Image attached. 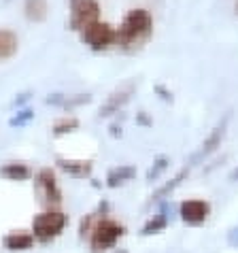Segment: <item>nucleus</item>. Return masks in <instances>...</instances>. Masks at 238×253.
Wrapping results in <instances>:
<instances>
[{"mask_svg":"<svg viewBox=\"0 0 238 253\" xmlns=\"http://www.w3.org/2000/svg\"><path fill=\"white\" fill-rule=\"evenodd\" d=\"M19 51V37L11 28H0V62L11 60Z\"/></svg>","mask_w":238,"mask_h":253,"instance_id":"f8f14e48","label":"nucleus"},{"mask_svg":"<svg viewBox=\"0 0 238 253\" xmlns=\"http://www.w3.org/2000/svg\"><path fill=\"white\" fill-rule=\"evenodd\" d=\"M228 245L230 247H234V249L238 247V226L228 232Z\"/></svg>","mask_w":238,"mask_h":253,"instance_id":"b1692460","label":"nucleus"},{"mask_svg":"<svg viewBox=\"0 0 238 253\" xmlns=\"http://www.w3.org/2000/svg\"><path fill=\"white\" fill-rule=\"evenodd\" d=\"M156 92L159 94V98H162V100L172 102V92H168V89H166L164 85H156Z\"/></svg>","mask_w":238,"mask_h":253,"instance_id":"a878e982","label":"nucleus"},{"mask_svg":"<svg viewBox=\"0 0 238 253\" xmlns=\"http://www.w3.org/2000/svg\"><path fill=\"white\" fill-rule=\"evenodd\" d=\"M92 102V94H71V96H64V102H62V109L71 111L77 107H83V104H89Z\"/></svg>","mask_w":238,"mask_h":253,"instance_id":"412c9836","label":"nucleus"},{"mask_svg":"<svg viewBox=\"0 0 238 253\" xmlns=\"http://www.w3.org/2000/svg\"><path fill=\"white\" fill-rule=\"evenodd\" d=\"M49 15V0H24V17L30 24H43Z\"/></svg>","mask_w":238,"mask_h":253,"instance_id":"9b49d317","label":"nucleus"},{"mask_svg":"<svg viewBox=\"0 0 238 253\" xmlns=\"http://www.w3.org/2000/svg\"><path fill=\"white\" fill-rule=\"evenodd\" d=\"M32 119H34V111L30 107H24V109H19L17 113L9 119V126H11V128H24V126H28Z\"/></svg>","mask_w":238,"mask_h":253,"instance_id":"aec40b11","label":"nucleus"},{"mask_svg":"<svg viewBox=\"0 0 238 253\" xmlns=\"http://www.w3.org/2000/svg\"><path fill=\"white\" fill-rule=\"evenodd\" d=\"M111 136H113V138H119V136H121V126H117V124L111 126Z\"/></svg>","mask_w":238,"mask_h":253,"instance_id":"bb28decb","label":"nucleus"},{"mask_svg":"<svg viewBox=\"0 0 238 253\" xmlns=\"http://www.w3.org/2000/svg\"><path fill=\"white\" fill-rule=\"evenodd\" d=\"M187 174H190V166L181 168V170H179L177 174H174V177H172L170 181H168V183H164L162 187H158L156 192L151 194V200H149V202H158V205H159L162 200H168V198H170V194L174 192V189H177V187H179V185L187 179Z\"/></svg>","mask_w":238,"mask_h":253,"instance_id":"9d476101","label":"nucleus"},{"mask_svg":"<svg viewBox=\"0 0 238 253\" xmlns=\"http://www.w3.org/2000/svg\"><path fill=\"white\" fill-rule=\"evenodd\" d=\"M37 189L40 194V198L49 205H60L62 202V192L58 187V181H55V174L51 168H43L39 174H37Z\"/></svg>","mask_w":238,"mask_h":253,"instance_id":"1a4fd4ad","label":"nucleus"},{"mask_svg":"<svg viewBox=\"0 0 238 253\" xmlns=\"http://www.w3.org/2000/svg\"><path fill=\"white\" fill-rule=\"evenodd\" d=\"M230 119H232V111H228L226 115H223L219 122L215 124V128L208 132V136L202 140V145H200V149L194 153V156L190 158V168L192 166H196V164H200L202 160H206L211 153H215L217 149L221 147V143H223V138H226V134H228V126H230Z\"/></svg>","mask_w":238,"mask_h":253,"instance_id":"423d86ee","label":"nucleus"},{"mask_svg":"<svg viewBox=\"0 0 238 253\" xmlns=\"http://www.w3.org/2000/svg\"><path fill=\"white\" fill-rule=\"evenodd\" d=\"M136 122L141 124V126H145V128H149V126H153V122H151V117L145 113V111H141V113H136Z\"/></svg>","mask_w":238,"mask_h":253,"instance_id":"393cba45","label":"nucleus"},{"mask_svg":"<svg viewBox=\"0 0 238 253\" xmlns=\"http://www.w3.org/2000/svg\"><path fill=\"white\" fill-rule=\"evenodd\" d=\"M34 241L37 238L30 232H11V234H6L2 238V245L9 251H28V249H32Z\"/></svg>","mask_w":238,"mask_h":253,"instance_id":"2eb2a0df","label":"nucleus"},{"mask_svg":"<svg viewBox=\"0 0 238 253\" xmlns=\"http://www.w3.org/2000/svg\"><path fill=\"white\" fill-rule=\"evenodd\" d=\"M136 94V83L134 81H125L121 83L119 87H115L113 92L107 96V100L100 104V109H98V117H111L119 113L125 104L132 100V96Z\"/></svg>","mask_w":238,"mask_h":253,"instance_id":"0eeeda50","label":"nucleus"},{"mask_svg":"<svg viewBox=\"0 0 238 253\" xmlns=\"http://www.w3.org/2000/svg\"><path fill=\"white\" fill-rule=\"evenodd\" d=\"M4 2H11V0H4Z\"/></svg>","mask_w":238,"mask_h":253,"instance_id":"7c9ffc66","label":"nucleus"},{"mask_svg":"<svg viewBox=\"0 0 238 253\" xmlns=\"http://www.w3.org/2000/svg\"><path fill=\"white\" fill-rule=\"evenodd\" d=\"M0 177L9 179V181H26L32 177V170H30V166L19 164V162H9V164H4L0 168Z\"/></svg>","mask_w":238,"mask_h":253,"instance_id":"dca6fc26","label":"nucleus"},{"mask_svg":"<svg viewBox=\"0 0 238 253\" xmlns=\"http://www.w3.org/2000/svg\"><path fill=\"white\" fill-rule=\"evenodd\" d=\"M96 219H98L96 215H87L85 219L81 221V230H79V232H81V236H85V234H89V232H92V228H94Z\"/></svg>","mask_w":238,"mask_h":253,"instance_id":"4be33fe9","label":"nucleus"},{"mask_svg":"<svg viewBox=\"0 0 238 253\" xmlns=\"http://www.w3.org/2000/svg\"><path fill=\"white\" fill-rule=\"evenodd\" d=\"M136 177V166L132 164H119L115 168H111L109 174H107V187H121L125 185L128 181H132Z\"/></svg>","mask_w":238,"mask_h":253,"instance_id":"4468645a","label":"nucleus"},{"mask_svg":"<svg viewBox=\"0 0 238 253\" xmlns=\"http://www.w3.org/2000/svg\"><path fill=\"white\" fill-rule=\"evenodd\" d=\"M230 181H238V168H234V170L230 172Z\"/></svg>","mask_w":238,"mask_h":253,"instance_id":"cd10ccee","label":"nucleus"},{"mask_svg":"<svg viewBox=\"0 0 238 253\" xmlns=\"http://www.w3.org/2000/svg\"><path fill=\"white\" fill-rule=\"evenodd\" d=\"M123 226L117 223L115 219H109V217H102V219H96L92 232H89V245H92L94 253H104L109 249H113L117 241L123 236Z\"/></svg>","mask_w":238,"mask_h":253,"instance_id":"7ed1b4c3","label":"nucleus"},{"mask_svg":"<svg viewBox=\"0 0 238 253\" xmlns=\"http://www.w3.org/2000/svg\"><path fill=\"white\" fill-rule=\"evenodd\" d=\"M30 98H32V92H22V94H17V98L11 102V107H17V109H19V107H24V104L30 100Z\"/></svg>","mask_w":238,"mask_h":253,"instance_id":"5701e85b","label":"nucleus"},{"mask_svg":"<svg viewBox=\"0 0 238 253\" xmlns=\"http://www.w3.org/2000/svg\"><path fill=\"white\" fill-rule=\"evenodd\" d=\"M66 223L68 215H64L62 211H45L32 219V234L39 243H49L64 232Z\"/></svg>","mask_w":238,"mask_h":253,"instance_id":"20e7f679","label":"nucleus"},{"mask_svg":"<svg viewBox=\"0 0 238 253\" xmlns=\"http://www.w3.org/2000/svg\"><path fill=\"white\" fill-rule=\"evenodd\" d=\"M77 128H79V119L73 115H66L53 124V136H64L68 132H75Z\"/></svg>","mask_w":238,"mask_h":253,"instance_id":"a211bd4d","label":"nucleus"},{"mask_svg":"<svg viewBox=\"0 0 238 253\" xmlns=\"http://www.w3.org/2000/svg\"><path fill=\"white\" fill-rule=\"evenodd\" d=\"M234 13L238 15V0H234Z\"/></svg>","mask_w":238,"mask_h":253,"instance_id":"c85d7f7f","label":"nucleus"},{"mask_svg":"<svg viewBox=\"0 0 238 253\" xmlns=\"http://www.w3.org/2000/svg\"><path fill=\"white\" fill-rule=\"evenodd\" d=\"M168 223H170V217H168L166 213H156L153 217H149V219L145 221V226L141 228V236H151V234H159V232H164L168 228Z\"/></svg>","mask_w":238,"mask_h":253,"instance_id":"f3484780","label":"nucleus"},{"mask_svg":"<svg viewBox=\"0 0 238 253\" xmlns=\"http://www.w3.org/2000/svg\"><path fill=\"white\" fill-rule=\"evenodd\" d=\"M153 37V15L147 9H130L117 26V47L125 53L143 49Z\"/></svg>","mask_w":238,"mask_h":253,"instance_id":"f257e3e1","label":"nucleus"},{"mask_svg":"<svg viewBox=\"0 0 238 253\" xmlns=\"http://www.w3.org/2000/svg\"><path fill=\"white\" fill-rule=\"evenodd\" d=\"M179 215L181 221L187 223V226H200L211 215V205L206 200H185L179 207Z\"/></svg>","mask_w":238,"mask_h":253,"instance_id":"6e6552de","label":"nucleus"},{"mask_svg":"<svg viewBox=\"0 0 238 253\" xmlns=\"http://www.w3.org/2000/svg\"><path fill=\"white\" fill-rule=\"evenodd\" d=\"M115 253H130V251H128V249H117Z\"/></svg>","mask_w":238,"mask_h":253,"instance_id":"c756f323","label":"nucleus"},{"mask_svg":"<svg viewBox=\"0 0 238 253\" xmlns=\"http://www.w3.org/2000/svg\"><path fill=\"white\" fill-rule=\"evenodd\" d=\"M102 6L98 0H68V28L81 32L87 24L100 19Z\"/></svg>","mask_w":238,"mask_h":253,"instance_id":"39448f33","label":"nucleus"},{"mask_svg":"<svg viewBox=\"0 0 238 253\" xmlns=\"http://www.w3.org/2000/svg\"><path fill=\"white\" fill-rule=\"evenodd\" d=\"M58 166L66 174L77 177V179L89 177V174H92V168H94V164L89 160H66V158H58Z\"/></svg>","mask_w":238,"mask_h":253,"instance_id":"ddd939ff","label":"nucleus"},{"mask_svg":"<svg viewBox=\"0 0 238 253\" xmlns=\"http://www.w3.org/2000/svg\"><path fill=\"white\" fill-rule=\"evenodd\" d=\"M83 45H87L92 51H107V49L117 45V28H113L107 22H96L87 24L81 32H77Z\"/></svg>","mask_w":238,"mask_h":253,"instance_id":"f03ea898","label":"nucleus"},{"mask_svg":"<svg viewBox=\"0 0 238 253\" xmlns=\"http://www.w3.org/2000/svg\"><path fill=\"white\" fill-rule=\"evenodd\" d=\"M168 166H170V158H168V156H159V158H156L153 166L149 168V170H147V181H149V183L158 181V179L168 170Z\"/></svg>","mask_w":238,"mask_h":253,"instance_id":"6ab92c4d","label":"nucleus"}]
</instances>
